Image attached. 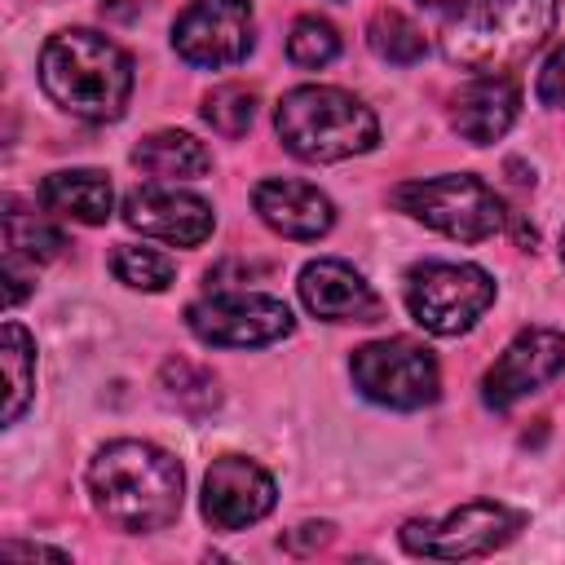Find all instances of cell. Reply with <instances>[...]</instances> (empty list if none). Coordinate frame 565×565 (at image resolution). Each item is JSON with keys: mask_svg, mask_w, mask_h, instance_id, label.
Segmentation results:
<instances>
[{"mask_svg": "<svg viewBox=\"0 0 565 565\" xmlns=\"http://www.w3.org/2000/svg\"><path fill=\"white\" fill-rule=\"evenodd\" d=\"M181 463L150 441H110L88 463L93 508L124 534H150L181 512Z\"/></svg>", "mask_w": 565, "mask_h": 565, "instance_id": "obj_1", "label": "cell"}, {"mask_svg": "<svg viewBox=\"0 0 565 565\" xmlns=\"http://www.w3.org/2000/svg\"><path fill=\"white\" fill-rule=\"evenodd\" d=\"M40 84L75 119L106 124L119 119L132 97V57L102 31H57L40 49Z\"/></svg>", "mask_w": 565, "mask_h": 565, "instance_id": "obj_2", "label": "cell"}, {"mask_svg": "<svg viewBox=\"0 0 565 565\" xmlns=\"http://www.w3.org/2000/svg\"><path fill=\"white\" fill-rule=\"evenodd\" d=\"M274 128L282 146L305 163H340V159L366 154L380 141L375 110L331 84H300L282 93Z\"/></svg>", "mask_w": 565, "mask_h": 565, "instance_id": "obj_3", "label": "cell"}, {"mask_svg": "<svg viewBox=\"0 0 565 565\" xmlns=\"http://www.w3.org/2000/svg\"><path fill=\"white\" fill-rule=\"evenodd\" d=\"M561 0H481L441 31V53L468 71L494 75L534 53L556 26Z\"/></svg>", "mask_w": 565, "mask_h": 565, "instance_id": "obj_4", "label": "cell"}, {"mask_svg": "<svg viewBox=\"0 0 565 565\" xmlns=\"http://www.w3.org/2000/svg\"><path fill=\"white\" fill-rule=\"evenodd\" d=\"M393 203L424 221L428 230L459 238V243H481L503 230V203L499 194L472 177V172H450V177H428V181H406L393 190Z\"/></svg>", "mask_w": 565, "mask_h": 565, "instance_id": "obj_5", "label": "cell"}, {"mask_svg": "<svg viewBox=\"0 0 565 565\" xmlns=\"http://www.w3.org/2000/svg\"><path fill=\"white\" fill-rule=\"evenodd\" d=\"M494 300V278L459 260H424L406 274V309L433 335L468 331Z\"/></svg>", "mask_w": 565, "mask_h": 565, "instance_id": "obj_6", "label": "cell"}, {"mask_svg": "<svg viewBox=\"0 0 565 565\" xmlns=\"http://www.w3.org/2000/svg\"><path fill=\"white\" fill-rule=\"evenodd\" d=\"M349 375L362 397L393 406V411H419L437 402V388H441L437 358L419 340H406V335L362 344L349 362Z\"/></svg>", "mask_w": 565, "mask_h": 565, "instance_id": "obj_7", "label": "cell"}, {"mask_svg": "<svg viewBox=\"0 0 565 565\" xmlns=\"http://www.w3.org/2000/svg\"><path fill=\"white\" fill-rule=\"evenodd\" d=\"M521 525H525L521 512L490 503V499H477V503L455 508L441 521H406L402 547L415 556H433V561H463V556H481V552L503 547Z\"/></svg>", "mask_w": 565, "mask_h": 565, "instance_id": "obj_8", "label": "cell"}, {"mask_svg": "<svg viewBox=\"0 0 565 565\" xmlns=\"http://www.w3.org/2000/svg\"><path fill=\"white\" fill-rule=\"evenodd\" d=\"M185 327L203 340V344H221V349H252V344H274L291 331V309L274 296H256V291H225V296H207L194 300L185 309Z\"/></svg>", "mask_w": 565, "mask_h": 565, "instance_id": "obj_9", "label": "cell"}, {"mask_svg": "<svg viewBox=\"0 0 565 565\" xmlns=\"http://www.w3.org/2000/svg\"><path fill=\"white\" fill-rule=\"evenodd\" d=\"M172 49L190 66H234L252 49V4L247 0H194L172 22Z\"/></svg>", "mask_w": 565, "mask_h": 565, "instance_id": "obj_10", "label": "cell"}, {"mask_svg": "<svg viewBox=\"0 0 565 565\" xmlns=\"http://www.w3.org/2000/svg\"><path fill=\"white\" fill-rule=\"evenodd\" d=\"M565 371V335L552 327H525L516 340L499 353V362L481 380V397L494 411H508L525 393H539Z\"/></svg>", "mask_w": 565, "mask_h": 565, "instance_id": "obj_11", "label": "cell"}, {"mask_svg": "<svg viewBox=\"0 0 565 565\" xmlns=\"http://www.w3.org/2000/svg\"><path fill=\"white\" fill-rule=\"evenodd\" d=\"M278 490L274 477L243 455H221L212 459L207 477H203V516L212 530H243L256 525L260 516H269Z\"/></svg>", "mask_w": 565, "mask_h": 565, "instance_id": "obj_12", "label": "cell"}, {"mask_svg": "<svg viewBox=\"0 0 565 565\" xmlns=\"http://www.w3.org/2000/svg\"><path fill=\"white\" fill-rule=\"evenodd\" d=\"M124 225L172 247H199L212 234V207L177 185H141L124 194Z\"/></svg>", "mask_w": 565, "mask_h": 565, "instance_id": "obj_13", "label": "cell"}, {"mask_svg": "<svg viewBox=\"0 0 565 565\" xmlns=\"http://www.w3.org/2000/svg\"><path fill=\"white\" fill-rule=\"evenodd\" d=\"M300 300L322 322H375L384 313V300L375 287L344 260H309L300 269Z\"/></svg>", "mask_w": 565, "mask_h": 565, "instance_id": "obj_14", "label": "cell"}, {"mask_svg": "<svg viewBox=\"0 0 565 565\" xmlns=\"http://www.w3.org/2000/svg\"><path fill=\"white\" fill-rule=\"evenodd\" d=\"M252 207L269 230H278L282 238H300V243L322 238L335 225L331 199L318 185L296 181V177H265L252 190Z\"/></svg>", "mask_w": 565, "mask_h": 565, "instance_id": "obj_15", "label": "cell"}, {"mask_svg": "<svg viewBox=\"0 0 565 565\" xmlns=\"http://www.w3.org/2000/svg\"><path fill=\"white\" fill-rule=\"evenodd\" d=\"M516 106H521V93L508 75H477L450 97V124L463 141L490 146L512 128Z\"/></svg>", "mask_w": 565, "mask_h": 565, "instance_id": "obj_16", "label": "cell"}, {"mask_svg": "<svg viewBox=\"0 0 565 565\" xmlns=\"http://www.w3.org/2000/svg\"><path fill=\"white\" fill-rule=\"evenodd\" d=\"M62 247H66L62 230L49 225L44 216L18 212V207L4 212V282H9V305H18L26 296V287H22L26 274H35V265L53 260Z\"/></svg>", "mask_w": 565, "mask_h": 565, "instance_id": "obj_17", "label": "cell"}, {"mask_svg": "<svg viewBox=\"0 0 565 565\" xmlns=\"http://www.w3.org/2000/svg\"><path fill=\"white\" fill-rule=\"evenodd\" d=\"M40 203L57 216H71V221H84V225H102L110 221V181L106 172L97 168H62L53 177H44L40 185Z\"/></svg>", "mask_w": 565, "mask_h": 565, "instance_id": "obj_18", "label": "cell"}, {"mask_svg": "<svg viewBox=\"0 0 565 565\" xmlns=\"http://www.w3.org/2000/svg\"><path fill=\"white\" fill-rule=\"evenodd\" d=\"M132 163L159 181H190V177H203L212 168V154L199 137L163 128V132H150L132 146Z\"/></svg>", "mask_w": 565, "mask_h": 565, "instance_id": "obj_19", "label": "cell"}, {"mask_svg": "<svg viewBox=\"0 0 565 565\" xmlns=\"http://www.w3.org/2000/svg\"><path fill=\"white\" fill-rule=\"evenodd\" d=\"M366 44H371L375 57H384V62H393V66H411V62H419V57L428 53L424 31H419L406 13H397V9H380V13L371 18Z\"/></svg>", "mask_w": 565, "mask_h": 565, "instance_id": "obj_20", "label": "cell"}, {"mask_svg": "<svg viewBox=\"0 0 565 565\" xmlns=\"http://www.w3.org/2000/svg\"><path fill=\"white\" fill-rule=\"evenodd\" d=\"M0 358H4V375H9L4 424H18V415H22V406L31 402V388H35V340H31L18 322H4Z\"/></svg>", "mask_w": 565, "mask_h": 565, "instance_id": "obj_21", "label": "cell"}, {"mask_svg": "<svg viewBox=\"0 0 565 565\" xmlns=\"http://www.w3.org/2000/svg\"><path fill=\"white\" fill-rule=\"evenodd\" d=\"M110 269H115L119 282H128V287H137V291H163V287L172 282V274H177L163 252H154V247H132V243H119V247H115Z\"/></svg>", "mask_w": 565, "mask_h": 565, "instance_id": "obj_22", "label": "cell"}, {"mask_svg": "<svg viewBox=\"0 0 565 565\" xmlns=\"http://www.w3.org/2000/svg\"><path fill=\"white\" fill-rule=\"evenodd\" d=\"M287 57L305 71H322L327 62L340 57V31L327 18H300L287 35Z\"/></svg>", "mask_w": 565, "mask_h": 565, "instance_id": "obj_23", "label": "cell"}, {"mask_svg": "<svg viewBox=\"0 0 565 565\" xmlns=\"http://www.w3.org/2000/svg\"><path fill=\"white\" fill-rule=\"evenodd\" d=\"M203 119L221 132V137H243L256 119V93L243 84H221L203 97Z\"/></svg>", "mask_w": 565, "mask_h": 565, "instance_id": "obj_24", "label": "cell"}, {"mask_svg": "<svg viewBox=\"0 0 565 565\" xmlns=\"http://www.w3.org/2000/svg\"><path fill=\"white\" fill-rule=\"evenodd\" d=\"M539 102L565 110V44H561V49L543 62V71H539Z\"/></svg>", "mask_w": 565, "mask_h": 565, "instance_id": "obj_25", "label": "cell"}, {"mask_svg": "<svg viewBox=\"0 0 565 565\" xmlns=\"http://www.w3.org/2000/svg\"><path fill=\"white\" fill-rule=\"evenodd\" d=\"M331 539V525L327 521H309V525H296V534H287V547L291 552H309V547H322Z\"/></svg>", "mask_w": 565, "mask_h": 565, "instance_id": "obj_26", "label": "cell"}, {"mask_svg": "<svg viewBox=\"0 0 565 565\" xmlns=\"http://www.w3.org/2000/svg\"><path fill=\"white\" fill-rule=\"evenodd\" d=\"M4 556H49V561H66V552L40 547V543H4Z\"/></svg>", "mask_w": 565, "mask_h": 565, "instance_id": "obj_27", "label": "cell"}, {"mask_svg": "<svg viewBox=\"0 0 565 565\" xmlns=\"http://www.w3.org/2000/svg\"><path fill=\"white\" fill-rule=\"evenodd\" d=\"M419 4L441 9V13H468V9H472V4H481V0H419Z\"/></svg>", "mask_w": 565, "mask_h": 565, "instance_id": "obj_28", "label": "cell"}, {"mask_svg": "<svg viewBox=\"0 0 565 565\" xmlns=\"http://www.w3.org/2000/svg\"><path fill=\"white\" fill-rule=\"evenodd\" d=\"M561 260H565V234H561Z\"/></svg>", "mask_w": 565, "mask_h": 565, "instance_id": "obj_29", "label": "cell"}]
</instances>
